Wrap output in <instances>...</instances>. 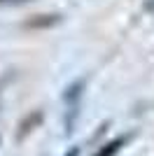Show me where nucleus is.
I'll return each mask as SVG.
<instances>
[{"mask_svg": "<svg viewBox=\"0 0 154 156\" xmlns=\"http://www.w3.org/2000/svg\"><path fill=\"white\" fill-rule=\"evenodd\" d=\"M122 142H124V140H115V142L108 144L105 149H101L96 156H112V154H117V149H119V144H122Z\"/></svg>", "mask_w": 154, "mask_h": 156, "instance_id": "1", "label": "nucleus"}]
</instances>
